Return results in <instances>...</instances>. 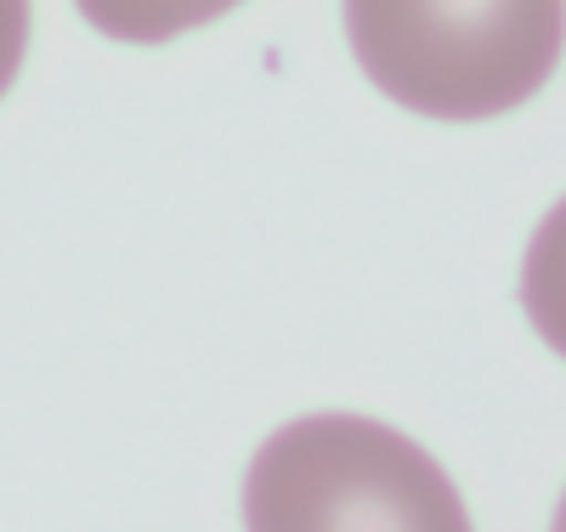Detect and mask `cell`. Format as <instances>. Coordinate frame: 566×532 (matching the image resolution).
Listing matches in <instances>:
<instances>
[{
  "mask_svg": "<svg viewBox=\"0 0 566 532\" xmlns=\"http://www.w3.org/2000/svg\"><path fill=\"white\" fill-rule=\"evenodd\" d=\"M244 532H476L453 476L402 430L312 414L272 430L244 476Z\"/></svg>",
  "mask_w": 566,
  "mask_h": 532,
  "instance_id": "obj_1",
  "label": "cell"
},
{
  "mask_svg": "<svg viewBox=\"0 0 566 532\" xmlns=\"http://www.w3.org/2000/svg\"><path fill=\"white\" fill-rule=\"evenodd\" d=\"M352 52L391 103L431 119H493L544 91L566 45L560 0H357L346 7Z\"/></svg>",
  "mask_w": 566,
  "mask_h": 532,
  "instance_id": "obj_2",
  "label": "cell"
},
{
  "mask_svg": "<svg viewBox=\"0 0 566 532\" xmlns=\"http://www.w3.org/2000/svg\"><path fill=\"white\" fill-rule=\"evenodd\" d=\"M522 306L533 328L549 341L555 357H566V199L538 221L527 261H522Z\"/></svg>",
  "mask_w": 566,
  "mask_h": 532,
  "instance_id": "obj_3",
  "label": "cell"
},
{
  "mask_svg": "<svg viewBox=\"0 0 566 532\" xmlns=\"http://www.w3.org/2000/svg\"><path fill=\"white\" fill-rule=\"evenodd\" d=\"M23 45H29V7L18 0H0V96L23 69Z\"/></svg>",
  "mask_w": 566,
  "mask_h": 532,
  "instance_id": "obj_4",
  "label": "cell"
},
{
  "mask_svg": "<svg viewBox=\"0 0 566 532\" xmlns=\"http://www.w3.org/2000/svg\"><path fill=\"white\" fill-rule=\"evenodd\" d=\"M549 532H566V493H560V504H555V526Z\"/></svg>",
  "mask_w": 566,
  "mask_h": 532,
  "instance_id": "obj_5",
  "label": "cell"
}]
</instances>
